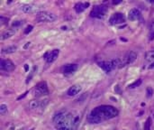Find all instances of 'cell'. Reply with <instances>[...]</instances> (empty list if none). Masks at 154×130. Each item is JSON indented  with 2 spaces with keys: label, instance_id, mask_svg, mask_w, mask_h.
<instances>
[{
  "label": "cell",
  "instance_id": "25",
  "mask_svg": "<svg viewBox=\"0 0 154 130\" xmlns=\"http://www.w3.org/2000/svg\"><path fill=\"white\" fill-rule=\"evenodd\" d=\"M122 1H123V0H114V4H115V5H118V4H120Z\"/></svg>",
  "mask_w": 154,
  "mask_h": 130
},
{
  "label": "cell",
  "instance_id": "15",
  "mask_svg": "<svg viewBox=\"0 0 154 130\" xmlns=\"http://www.w3.org/2000/svg\"><path fill=\"white\" fill-rule=\"evenodd\" d=\"M29 107L31 109H37L41 107L44 108L45 105H43V102L40 101V100H32L30 103H29Z\"/></svg>",
  "mask_w": 154,
  "mask_h": 130
},
{
  "label": "cell",
  "instance_id": "18",
  "mask_svg": "<svg viewBox=\"0 0 154 130\" xmlns=\"http://www.w3.org/2000/svg\"><path fill=\"white\" fill-rule=\"evenodd\" d=\"M145 60L149 62H154V48L148 51L145 54Z\"/></svg>",
  "mask_w": 154,
  "mask_h": 130
},
{
  "label": "cell",
  "instance_id": "5",
  "mask_svg": "<svg viewBox=\"0 0 154 130\" xmlns=\"http://www.w3.org/2000/svg\"><path fill=\"white\" fill-rule=\"evenodd\" d=\"M137 59V53L135 52H130L126 53L124 57L119 58L120 61V68H123L128 64L133 63L135 60Z\"/></svg>",
  "mask_w": 154,
  "mask_h": 130
},
{
  "label": "cell",
  "instance_id": "16",
  "mask_svg": "<svg viewBox=\"0 0 154 130\" xmlns=\"http://www.w3.org/2000/svg\"><path fill=\"white\" fill-rule=\"evenodd\" d=\"M15 33V30L14 29H8L6 31H5L2 35H1V40H5V39H8L10 37H12L14 34Z\"/></svg>",
  "mask_w": 154,
  "mask_h": 130
},
{
  "label": "cell",
  "instance_id": "17",
  "mask_svg": "<svg viewBox=\"0 0 154 130\" xmlns=\"http://www.w3.org/2000/svg\"><path fill=\"white\" fill-rule=\"evenodd\" d=\"M16 50H17V47L16 46L11 45V46H7V47L3 48L2 49V53H4V54H10V53L15 52Z\"/></svg>",
  "mask_w": 154,
  "mask_h": 130
},
{
  "label": "cell",
  "instance_id": "1",
  "mask_svg": "<svg viewBox=\"0 0 154 130\" xmlns=\"http://www.w3.org/2000/svg\"><path fill=\"white\" fill-rule=\"evenodd\" d=\"M118 116V110L112 106L102 105L95 108L88 117L90 124H99L105 120L112 119Z\"/></svg>",
  "mask_w": 154,
  "mask_h": 130
},
{
  "label": "cell",
  "instance_id": "2",
  "mask_svg": "<svg viewBox=\"0 0 154 130\" xmlns=\"http://www.w3.org/2000/svg\"><path fill=\"white\" fill-rule=\"evenodd\" d=\"M53 122L58 130H74L78 125L79 117L63 110L54 116Z\"/></svg>",
  "mask_w": 154,
  "mask_h": 130
},
{
  "label": "cell",
  "instance_id": "13",
  "mask_svg": "<svg viewBox=\"0 0 154 130\" xmlns=\"http://www.w3.org/2000/svg\"><path fill=\"white\" fill-rule=\"evenodd\" d=\"M78 70V65L74 64V63H70V64H67L64 69H63V72L66 74H70L75 72Z\"/></svg>",
  "mask_w": 154,
  "mask_h": 130
},
{
  "label": "cell",
  "instance_id": "20",
  "mask_svg": "<svg viewBox=\"0 0 154 130\" xmlns=\"http://www.w3.org/2000/svg\"><path fill=\"white\" fill-rule=\"evenodd\" d=\"M22 10L24 12V13H31L32 10V7L29 5H24L22 6Z\"/></svg>",
  "mask_w": 154,
  "mask_h": 130
},
{
  "label": "cell",
  "instance_id": "9",
  "mask_svg": "<svg viewBox=\"0 0 154 130\" xmlns=\"http://www.w3.org/2000/svg\"><path fill=\"white\" fill-rule=\"evenodd\" d=\"M59 54H60V50L55 49V50H52V51L47 52L44 55V58H45V60H46V62L48 63H51V62H55L57 60V58L59 57Z\"/></svg>",
  "mask_w": 154,
  "mask_h": 130
},
{
  "label": "cell",
  "instance_id": "21",
  "mask_svg": "<svg viewBox=\"0 0 154 130\" xmlns=\"http://www.w3.org/2000/svg\"><path fill=\"white\" fill-rule=\"evenodd\" d=\"M7 112V106L5 104H1L0 105V114L4 115Z\"/></svg>",
  "mask_w": 154,
  "mask_h": 130
},
{
  "label": "cell",
  "instance_id": "22",
  "mask_svg": "<svg viewBox=\"0 0 154 130\" xmlns=\"http://www.w3.org/2000/svg\"><path fill=\"white\" fill-rule=\"evenodd\" d=\"M141 83H142V80H138V81H136L135 82H134L133 84H131V85L129 86V88H131V89H134V88L139 87V86L141 85Z\"/></svg>",
  "mask_w": 154,
  "mask_h": 130
},
{
  "label": "cell",
  "instance_id": "3",
  "mask_svg": "<svg viewBox=\"0 0 154 130\" xmlns=\"http://www.w3.org/2000/svg\"><path fill=\"white\" fill-rule=\"evenodd\" d=\"M98 66L106 73H109L115 69L120 68V61L119 58L109 60V61H102L98 62Z\"/></svg>",
  "mask_w": 154,
  "mask_h": 130
},
{
  "label": "cell",
  "instance_id": "6",
  "mask_svg": "<svg viewBox=\"0 0 154 130\" xmlns=\"http://www.w3.org/2000/svg\"><path fill=\"white\" fill-rule=\"evenodd\" d=\"M106 12H107L106 6L103 5H96V6H94V8L90 12V16L91 17H94V18L100 19V18H103L106 15Z\"/></svg>",
  "mask_w": 154,
  "mask_h": 130
},
{
  "label": "cell",
  "instance_id": "19",
  "mask_svg": "<svg viewBox=\"0 0 154 130\" xmlns=\"http://www.w3.org/2000/svg\"><path fill=\"white\" fill-rule=\"evenodd\" d=\"M143 130H152V119L151 118L147 119L143 127Z\"/></svg>",
  "mask_w": 154,
  "mask_h": 130
},
{
  "label": "cell",
  "instance_id": "26",
  "mask_svg": "<svg viewBox=\"0 0 154 130\" xmlns=\"http://www.w3.org/2000/svg\"><path fill=\"white\" fill-rule=\"evenodd\" d=\"M149 68H150V69H152V68H154V62H152V65H151V66H150Z\"/></svg>",
  "mask_w": 154,
  "mask_h": 130
},
{
  "label": "cell",
  "instance_id": "14",
  "mask_svg": "<svg viewBox=\"0 0 154 130\" xmlns=\"http://www.w3.org/2000/svg\"><path fill=\"white\" fill-rule=\"evenodd\" d=\"M89 6V3H78L75 5L74 9L77 13H82L83 11H85L88 7Z\"/></svg>",
  "mask_w": 154,
  "mask_h": 130
},
{
  "label": "cell",
  "instance_id": "8",
  "mask_svg": "<svg viewBox=\"0 0 154 130\" xmlns=\"http://www.w3.org/2000/svg\"><path fill=\"white\" fill-rule=\"evenodd\" d=\"M110 24H123L125 22V16L121 14V13H116L114 14L109 20Z\"/></svg>",
  "mask_w": 154,
  "mask_h": 130
},
{
  "label": "cell",
  "instance_id": "10",
  "mask_svg": "<svg viewBox=\"0 0 154 130\" xmlns=\"http://www.w3.org/2000/svg\"><path fill=\"white\" fill-rule=\"evenodd\" d=\"M15 68L14 64L10 60H2L0 62V69L5 71H12Z\"/></svg>",
  "mask_w": 154,
  "mask_h": 130
},
{
  "label": "cell",
  "instance_id": "11",
  "mask_svg": "<svg viewBox=\"0 0 154 130\" xmlns=\"http://www.w3.org/2000/svg\"><path fill=\"white\" fill-rule=\"evenodd\" d=\"M81 90H82V87H81L80 85L76 84V85L71 86V87L68 90L67 94H68V96H69V97H74V96H77L78 94H79Z\"/></svg>",
  "mask_w": 154,
  "mask_h": 130
},
{
  "label": "cell",
  "instance_id": "23",
  "mask_svg": "<svg viewBox=\"0 0 154 130\" xmlns=\"http://www.w3.org/2000/svg\"><path fill=\"white\" fill-rule=\"evenodd\" d=\"M146 94H147V97H148V98H151V97L152 96L153 90H152V89L151 87H148V88H147V90H146Z\"/></svg>",
  "mask_w": 154,
  "mask_h": 130
},
{
  "label": "cell",
  "instance_id": "27",
  "mask_svg": "<svg viewBox=\"0 0 154 130\" xmlns=\"http://www.w3.org/2000/svg\"><path fill=\"white\" fill-rule=\"evenodd\" d=\"M135 130H136V129H135ZM137 130H138V129H137Z\"/></svg>",
  "mask_w": 154,
  "mask_h": 130
},
{
  "label": "cell",
  "instance_id": "7",
  "mask_svg": "<svg viewBox=\"0 0 154 130\" xmlns=\"http://www.w3.org/2000/svg\"><path fill=\"white\" fill-rule=\"evenodd\" d=\"M49 93V90L45 81L40 82L34 89V96L35 97H42L47 95Z\"/></svg>",
  "mask_w": 154,
  "mask_h": 130
},
{
  "label": "cell",
  "instance_id": "24",
  "mask_svg": "<svg viewBox=\"0 0 154 130\" xmlns=\"http://www.w3.org/2000/svg\"><path fill=\"white\" fill-rule=\"evenodd\" d=\"M32 25H29V26H27L26 30L24 31V33H30V32L32 31Z\"/></svg>",
  "mask_w": 154,
  "mask_h": 130
},
{
  "label": "cell",
  "instance_id": "12",
  "mask_svg": "<svg viewBox=\"0 0 154 130\" xmlns=\"http://www.w3.org/2000/svg\"><path fill=\"white\" fill-rule=\"evenodd\" d=\"M141 17V12L139 9L137 8H133L130 10L129 14H128V18L129 20L131 21H135V20H138L139 18Z\"/></svg>",
  "mask_w": 154,
  "mask_h": 130
},
{
  "label": "cell",
  "instance_id": "4",
  "mask_svg": "<svg viewBox=\"0 0 154 130\" xmlns=\"http://www.w3.org/2000/svg\"><path fill=\"white\" fill-rule=\"evenodd\" d=\"M57 19V16L50 12H39L36 14V20L40 23H50Z\"/></svg>",
  "mask_w": 154,
  "mask_h": 130
}]
</instances>
